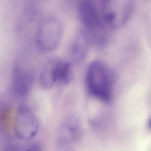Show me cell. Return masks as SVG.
<instances>
[{"label":"cell","instance_id":"obj_10","mask_svg":"<svg viewBox=\"0 0 151 151\" xmlns=\"http://www.w3.org/2000/svg\"><path fill=\"white\" fill-rule=\"evenodd\" d=\"M73 77V68L71 63L61 59L58 68L57 83L67 85Z\"/></svg>","mask_w":151,"mask_h":151},{"label":"cell","instance_id":"obj_12","mask_svg":"<svg viewBox=\"0 0 151 151\" xmlns=\"http://www.w3.org/2000/svg\"><path fill=\"white\" fill-rule=\"evenodd\" d=\"M148 126H149V128L151 129V118L149 120V122H148Z\"/></svg>","mask_w":151,"mask_h":151},{"label":"cell","instance_id":"obj_8","mask_svg":"<svg viewBox=\"0 0 151 151\" xmlns=\"http://www.w3.org/2000/svg\"><path fill=\"white\" fill-rule=\"evenodd\" d=\"M90 41L84 30L79 31L73 40L70 48L72 60L76 64L84 61L88 53Z\"/></svg>","mask_w":151,"mask_h":151},{"label":"cell","instance_id":"obj_2","mask_svg":"<svg viewBox=\"0 0 151 151\" xmlns=\"http://www.w3.org/2000/svg\"><path fill=\"white\" fill-rule=\"evenodd\" d=\"M81 21L85 28V33L90 42L103 46L107 39L108 28L104 22L101 13L100 3L95 1H82L79 6Z\"/></svg>","mask_w":151,"mask_h":151},{"label":"cell","instance_id":"obj_11","mask_svg":"<svg viewBox=\"0 0 151 151\" xmlns=\"http://www.w3.org/2000/svg\"><path fill=\"white\" fill-rule=\"evenodd\" d=\"M42 148L40 144L38 143H34L27 146L22 151H42Z\"/></svg>","mask_w":151,"mask_h":151},{"label":"cell","instance_id":"obj_7","mask_svg":"<svg viewBox=\"0 0 151 151\" xmlns=\"http://www.w3.org/2000/svg\"><path fill=\"white\" fill-rule=\"evenodd\" d=\"M81 131V123L75 115L67 117L62 122L58 132V141L62 146L74 143L78 139Z\"/></svg>","mask_w":151,"mask_h":151},{"label":"cell","instance_id":"obj_9","mask_svg":"<svg viewBox=\"0 0 151 151\" xmlns=\"http://www.w3.org/2000/svg\"><path fill=\"white\" fill-rule=\"evenodd\" d=\"M61 59L57 57L51 58L43 65L39 78L40 85L43 89H50L57 83L58 66Z\"/></svg>","mask_w":151,"mask_h":151},{"label":"cell","instance_id":"obj_5","mask_svg":"<svg viewBox=\"0 0 151 151\" xmlns=\"http://www.w3.org/2000/svg\"><path fill=\"white\" fill-rule=\"evenodd\" d=\"M39 121L33 112L25 105L18 108L14 118L13 132L20 141L27 142L33 139L39 131Z\"/></svg>","mask_w":151,"mask_h":151},{"label":"cell","instance_id":"obj_4","mask_svg":"<svg viewBox=\"0 0 151 151\" xmlns=\"http://www.w3.org/2000/svg\"><path fill=\"white\" fill-rule=\"evenodd\" d=\"M63 33V27L61 21L55 17H47L42 21L38 27L37 45L43 51H52L60 44Z\"/></svg>","mask_w":151,"mask_h":151},{"label":"cell","instance_id":"obj_3","mask_svg":"<svg viewBox=\"0 0 151 151\" xmlns=\"http://www.w3.org/2000/svg\"><path fill=\"white\" fill-rule=\"evenodd\" d=\"M99 3L104 22L111 30L125 25L134 8V4L131 1L106 0Z\"/></svg>","mask_w":151,"mask_h":151},{"label":"cell","instance_id":"obj_1","mask_svg":"<svg viewBox=\"0 0 151 151\" xmlns=\"http://www.w3.org/2000/svg\"><path fill=\"white\" fill-rule=\"evenodd\" d=\"M85 79L87 90L91 96L103 103L111 102L115 75L106 64L99 60L92 61L87 68Z\"/></svg>","mask_w":151,"mask_h":151},{"label":"cell","instance_id":"obj_6","mask_svg":"<svg viewBox=\"0 0 151 151\" xmlns=\"http://www.w3.org/2000/svg\"><path fill=\"white\" fill-rule=\"evenodd\" d=\"M33 78L31 71L17 61L13 68L11 83L12 94L20 98L26 97L31 90Z\"/></svg>","mask_w":151,"mask_h":151}]
</instances>
